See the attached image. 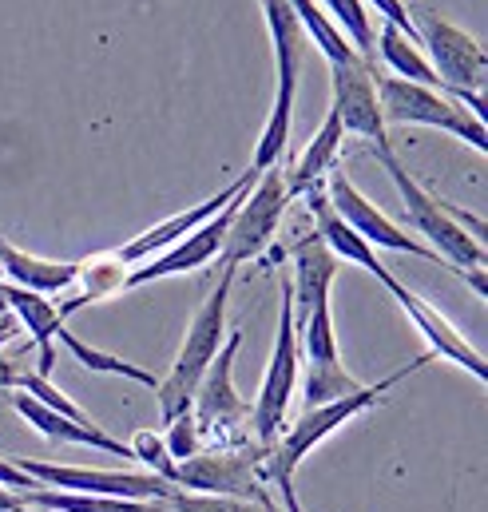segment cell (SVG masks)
I'll return each instance as SVG.
<instances>
[{"label":"cell","instance_id":"35","mask_svg":"<svg viewBox=\"0 0 488 512\" xmlns=\"http://www.w3.org/2000/svg\"><path fill=\"white\" fill-rule=\"evenodd\" d=\"M12 509H16V493L0 489V512H12Z\"/></svg>","mask_w":488,"mask_h":512},{"label":"cell","instance_id":"28","mask_svg":"<svg viewBox=\"0 0 488 512\" xmlns=\"http://www.w3.org/2000/svg\"><path fill=\"white\" fill-rule=\"evenodd\" d=\"M298 330V350H306V366H322V362H342L338 358V334H334V314L330 302L318 306L306 322L294 326Z\"/></svg>","mask_w":488,"mask_h":512},{"label":"cell","instance_id":"7","mask_svg":"<svg viewBox=\"0 0 488 512\" xmlns=\"http://www.w3.org/2000/svg\"><path fill=\"white\" fill-rule=\"evenodd\" d=\"M298 358H302V350H298V330H294L290 282L282 278V306H278V334H274L270 366H266V378H262L254 405H250V437L262 449H270L282 437L286 409H290V397L298 389Z\"/></svg>","mask_w":488,"mask_h":512},{"label":"cell","instance_id":"13","mask_svg":"<svg viewBox=\"0 0 488 512\" xmlns=\"http://www.w3.org/2000/svg\"><path fill=\"white\" fill-rule=\"evenodd\" d=\"M385 290L401 302V310L409 314V322L421 330V338L429 342V354L433 358H445V362H453V366H461V370H469L477 382H485L488 378V362H485V354L433 306V302H425L421 294H413L405 282H397V278H389L385 282Z\"/></svg>","mask_w":488,"mask_h":512},{"label":"cell","instance_id":"24","mask_svg":"<svg viewBox=\"0 0 488 512\" xmlns=\"http://www.w3.org/2000/svg\"><path fill=\"white\" fill-rule=\"evenodd\" d=\"M20 509L36 512H167L163 501H120V497H88V493H56V489H32L16 493Z\"/></svg>","mask_w":488,"mask_h":512},{"label":"cell","instance_id":"17","mask_svg":"<svg viewBox=\"0 0 488 512\" xmlns=\"http://www.w3.org/2000/svg\"><path fill=\"white\" fill-rule=\"evenodd\" d=\"M8 401H12V409H16L36 433H44L48 441H60V445H84V449L112 453V457H120V461H135V457H131V445H123V441H116L112 433H104L96 421H72V417H60V413L44 409L40 401H32L28 393H16V389H12Z\"/></svg>","mask_w":488,"mask_h":512},{"label":"cell","instance_id":"29","mask_svg":"<svg viewBox=\"0 0 488 512\" xmlns=\"http://www.w3.org/2000/svg\"><path fill=\"white\" fill-rule=\"evenodd\" d=\"M358 378L346 374L342 362H322V366H306V409L314 405H326V401H338L346 393L358 389Z\"/></svg>","mask_w":488,"mask_h":512},{"label":"cell","instance_id":"8","mask_svg":"<svg viewBox=\"0 0 488 512\" xmlns=\"http://www.w3.org/2000/svg\"><path fill=\"white\" fill-rule=\"evenodd\" d=\"M409 20H413V32H417V44H425L429 64H433V72H437V80L445 84L449 96L485 92L488 56L477 36L449 24L433 8H409Z\"/></svg>","mask_w":488,"mask_h":512},{"label":"cell","instance_id":"25","mask_svg":"<svg viewBox=\"0 0 488 512\" xmlns=\"http://www.w3.org/2000/svg\"><path fill=\"white\" fill-rule=\"evenodd\" d=\"M290 8H294V16H298L306 40H314V48L330 60V68H334V64H350V60H358V52L350 48V40L338 32V24L326 16V8H322L318 0H290Z\"/></svg>","mask_w":488,"mask_h":512},{"label":"cell","instance_id":"18","mask_svg":"<svg viewBox=\"0 0 488 512\" xmlns=\"http://www.w3.org/2000/svg\"><path fill=\"white\" fill-rule=\"evenodd\" d=\"M306 203H310V215H314V235L330 247V255L338 258H346V262H354V266H362V270H369L381 286L393 278V270L381 262V258L373 255V247L369 243H362L338 215H334V207H330V199H326V179L322 183H314L310 191H306Z\"/></svg>","mask_w":488,"mask_h":512},{"label":"cell","instance_id":"14","mask_svg":"<svg viewBox=\"0 0 488 512\" xmlns=\"http://www.w3.org/2000/svg\"><path fill=\"white\" fill-rule=\"evenodd\" d=\"M258 175L254 171H246V175H239L235 183H227L223 191H215L211 199H203L199 207H191V211H183V215H171V219H163V223H155L151 231H143V235H135L131 243H123L120 251H112V258L120 262V266H139V262H147V258L163 255L167 247H175L179 239H187L191 231H199L203 223H211L227 203H235L239 195H246L250 191V183H254Z\"/></svg>","mask_w":488,"mask_h":512},{"label":"cell","instance_id":"12","mask_svg":"<svg viewBox=\"0 0 488 512\" xmlns=\"http://www.w3.org/2000/svg\"><path fill=\"white\" fill-rule=\"evenodd\" d=\"M239 203H243V195H239L235 203H227L211 223H203L199 231H191L187 239H179L175 247H167L163 255H155V258H147V262H139V266H131V270H127V278H123V290H135V286H147V282H159V278H171V274L203 270L211 258L223 255L227 227H231V219H235Z\"/></svg>","mask_w":488,"mask_h":512},{"label":"cell","instance_id":"2","mask_svg":"<svg viewBox=\"0 0 488 512\" xmlns=\"http://www.w3.org/2000/svg\"><path fill=\"white\" fill-rule=\"evenodd\" d=\"M429 362H433V354H421V358H413L409 366H401L397 374H389V378H381V382L358 385L354 393H346V397H338V401H326V405L306 409V413L294 421V429H286V433L270 445V453H266V481H270V489L294 481V469L306 461L310 449H318L334 429H342V425L354 421L358 413H366V409H373V405H381L385 393H389L393 385H401L405 378H413V374H417L421 366H429Z\"/></svg>","mask_w":488,"mask_h":512},{"label":"cell","instance_id":"15","mask_svg":"<svg viewBox=\"0 0 488 512\" xmlns=\"http://www.w3.org/2000/svg\"><path fill=\"white\" fill-rule=\"evenodd\" d=\"M373 72L366 60H350V64H334L330 76H334V112L342 120V128L354 131L373 143V151H389V131L381 120V104H377V84H373Z\"/></svg>","mask_w":488,"mask_h":512},{"label":"cell","instance_id":"9","mask_svg":"<svg viewBox=\"0 0 488 512\" xmlns=\"http://www.w3.org/2000/svg\"><path fill=\"white\" fill-rule=\"evenodd\" d=\"M286 207H290V195H286L282 167L262 171L250 183V191L243 195V203H239V211H235V219L227 227V243H223L219 262L239 270L250 258L266 255L270 243H274V235H278V223H282Z\"/></svg>","mask_w":488,"mask_h":512},{"label":"cell","instance_id":"11","mask_svg":"<svg viewBox=\"0 0 488 512\" xmlns=\"http://www.w3.org/2000/svg\"><path fill=\"white\" fill-rule=\"evenodd\" d=\"M326 199H330V207H334V215L362 239L369 247H381V251H397V255H413V258H429V262H441V258L433 255L421 239H413L409 231H401L389 215H381L373 203H369L366 195L350 183V175L346 171H330L326 175ZM445 266V262H441Z\"/></svg>","mask_w":488,"mask_h":512},{"label":"cell","instance_id":"21","mask_svg":"<svg viewBox=\"0 0 488 512\" xmlns=\"http://www.w3.org/2000/svg\"><path fill=\"white\" fill-rule=\"evenodd\" d=\"M342 139H346V128H342L338 112L330 108V116L322 120V128L314 131V139L306 143V151L298 155V163H294L290 171H282V175H286V195H290V199L306 195L314 183H322V179L334 171L338 151H342Z\"/></svg>","mask_w":488,"mask_h":512},{"label":"cell","instance_id":"31","mask_svg":"<svg viewBox=\"0 0 488 512\" xmlns=\"http://www.w3.org/2000/svg\"><path fill=\"white\" fill-rule=\"evenodd\" d=\"M131 457H135V461H143V465H147V473H155V477L171 481L175 461H171V453H167V445H163V437H159V433L139 429V433L131 437Z\"/></svg>","mask_w":488,"mask_h":512},{"label":"cell","instance_id":"4","mask_svg":"<svg viewBox=\"0 0 488 512\" xmlns=\"http://www.w3.org/2000/svg\"><path fill=\"white\" fill-rule=\"evenodd\" d=\"M239 346H243V330H231L191 397V417H195L203 449H239V445L254 441L250 437V405L239 397L235 378H231Z\"/></svg>","mask_w":488,"mask_h":512},{"label":"cell","instance_id":"19","mask_svg":"<svg viewBox=\"0 0 488 512\" xmlns=\"http://www.w3.org/2000/svg\"><path fill=\"white\" fill-rule=\"evenodd\" d=\"M4 298H8V314L28 330L32 346H36V374L40 378H52V366H56V334L64 330V318H60V306L44 294H32V290H20L12 282H4Z\"/></svg>","mask_w":488,"mask_h":512},{"label":"cell","instance_id":"10","mask_svg":"<svg viewBox=\"0 0 488 512\" xmlns=\"http://www.w3.org/2000/svg\"><path fill=\"white\" fill-rule=\"evenodd\" d=\"M16 469L56 493H88V497H120V501H167L179 489L147 469H72L48 461H16Z\"/></svg>","mask_w":488,"mask_h":512},{"label":"cell","instance_id":"32","mask_svg":"<svg viewBox=\"0 0 488 512\" xmlns=\"http://www.w3.org/2000/svg\"><path fill=\"white\" fill-rule=\"evenodd\" d=\"M163 445H167V453H171V461H175V465H179V461H187V457H195V453L203 449L199 429H195V417H191V413H179V417L167 425Z\"/></svg>","mask_w":488,"mask_h":512},{"label":"cell","instance_id":"20","mask_svg":"<svg viewBox=\"0 0 488 512\" xmlns=\"http://www.w3.org/2000/svg\"><path fill=\"white\" fill-rule=\"evenodd\" d=\"M0 278H8L12 286L20 290H32V294H64L76 286L80 278V262H60V258H40L28 255L20 247H12L4 235H0Z\"/></svg>","mask_w":488,"mask_h":512},{"label":"cell","instance_id":"30","mask_svg":"<svg viewBox=\"0 0 488 512\" xmlns=\"http://www.w3.org/2000/svg\"><path fill=\"white\" fill-rule=\"evenodd\" d=\"M274 501V497H270ZM270 501H239V497H211V493H187L175 489L163 509L167 512H270Z\"/></svg>","mask_w":488,"mask_h":512},{"label":"cell","instance_id":"1","mask_svg":"<svg viewBox=\"0 0 488 512\" xmlns=\"http://www.w3.org/2000/svg\"><path fill=\"white\" fill-rule=\"evenodd\" d=\"M377 163H381V167H385V175L393 179V187H397V195H401V207H405V219L417 227V235L425 239V247L441 258L453 274L469 278V282H473V290L485 298L488 294L485 243H481L477 235H469V231H465L469 215H461L457 207H449L445 199H437L433 191H425V187H421V183H417V179L397 163L393 147H389V151H377Z\"/></svg>","mask_w":488,"mask_h":512},{"label":"cell","instance_id":"16","mask_svg":"<svg viewBox=\"0 0 488 512\" xmlns=\"http://www.w3.org/2000/svg\"><path fill=\"white\" fill-rule=\"evenodd\" d=\"M338 278V258L330 255V247L310 231L302 243H294L290 251V306H294V326L306 322L318 306L330 302V286Z\"/></svg>","mask_w":488,"mask_h":512},{"label":"cell","instance_id":"22","mask_svg":"<svg viewBox=\"0 0 488 512\" xmlns=\"http://www.w3.org/2000/svg\"><path fill=\"white\" fill-rule=\"evenodd\" d=\"M270 40H274V68H278V88L298 92V72H302V56H306V32L290 8V0H258Z\"/></svg>","mask_w":488,"mask_h":512},{"label":"cell","instance_id":"27","mask_svg":"<svg viewBox=\"0 0 488 512\" xmlns=\"http://www.w3.org/2000/svg\"><path fill=\"white\" fill-rule=\"evenodd\" d=\"M326 16L338 24V32L350 40V48L366 60L369 68H377V48H373V24H369L366 0H322Z\"/></svg>","mask_w":488,"mask_h":512},{"label":"cell","instance_id":"34","mask_svg":"<svg viewBox=\"0 0 488 512\" xmlns=\"http://www.w3.org/2000/svg\"><path fill=\"white\" fill-rule=\"evenodd\" d=\"M24 370H28V366H24L20 358H4V354H0V393H12Z\"/></svg>","mask_w":488,"mask_h":512},{"label":"cell","instance_id":"23","mask_svg":"<svg viewBox=\"0 0 488 512\" xmlns=\"http://www.w3.org/2000/svg\"><path fill=\"white\" fill-rule=\"evenodd\" d=\"M373 48H377V64H385L397 80H409V84H421V88H437V92H445V84L437 80L433 64L421 56V48H417L409 36H401L393 24H381V32L373 36Z\"/></svg>","mask_w":488,"mask_h":512},{"label":"cell","instance_id":"33","mask_svg":"<svg viewBox=\"0 0 488 512\" xmlns=\"http://www.w3.org/2000/svg\"><path fill=\"white\" fill-rule=\"evenodd\" d=\"M0 489H8V493H32V489H40V485H36L28 473H20L16 461L0 457Z\"/></svg>","mask_w":488,"mask_h":512},{"label":"cell","instance_id":"3","mask_svg":"<svg viewBox=\"0 0 488 512\" xmlns=\"http://www.w3.org/2000/svg\"><path fill=\"white\" fill-rule=\"evenodd\" d=\"M235 266H223L215 290L207 294V302L195 310L191 326H187V338H183V350L171 366L167 378H159L155 385V397H159V413H163V425H171L179 413H191V397L203 382L207 366L215 362V354L223 350L227 342V302H231V286H235Z\"/></svg>","mask_w":488,"mask_h":512},{"label":"cell","instance_id":"36","mask_svg":"<svg viewBox=\"0 0 488 512\" xmlns=\"http://www.w3.org/2000/svg\"><path fill=\"white\" fill-rule=\"evenodd\" d=\"M270 512H282V505H274V501H270Z\"/></svg>","mask_w":488,"mask_h":512},{"label":"cell","instance_id":"26","mask_svg":"<svg viewBox=\"0 0 488 512\" xmlns=\"http://www.w3.org/2000/svg\"><path fill=\"white\" fill-rule=\"evenodd\" d=\"M60 338V346L84 366V370H92V374H116V378H127V382H139L147 385V389H155L159 378L151 374V370H143V366H135V362H127V358H116V354H108V350H96V346H88V342H80L68 326L56 334Z\"/></svg>","mask_w":488,"mask_h":512},{"label":"cell","instance_id":"5","mask_svg":"<svg viewBox=\"0 0 488 512\" xmlns=\"http://www.w3.org/2000/svg\"><path fill=\"white\" fill-rule=\"evenodd\" d=\"M373 84H377V104H381L385 128L389 124L441 128L457 135V139H465L477 151H488L485 120H477L469 108H461L449 92L421 88V84H409V80H397V76H385V72H373Z\"/></svg>","mask_w":488,"mask_h":512},{"label":"cell","instance_id":"6","mask_svg":"<svg viewBox=\"0 0 488 512\" xmlns=\"http://www.w3.org/2000/svg\"><path fill=\"white\" fill-rule=\"evenodd\" d=\"M266 453L262 445L239 449H199L195 457L179 461L171 469V485L187 493H211V497H239V501H270L274 489L266 481Z\"/></svg>","mask_w":488,"mask_h":512}]
</instances>
